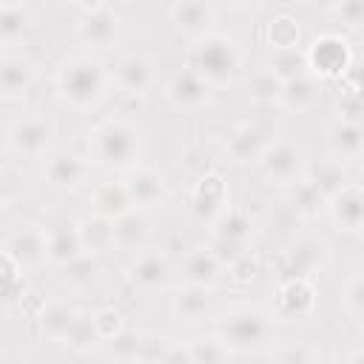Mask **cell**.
<instances>
[{
	"mask_svg": "<svg viewBox=\"0 0 364 364\" xmlns=\"http://www.w3.org/2000/svg\"><path fill=\"white\" fill-rule=\"evenodd\" d=\"M142 131L119 117H108L88 131V156L105 171H131L142 159Z\"/></svg>",
	"mask_w": 364,
	"mask_h": 364,
	"instance_id": "3957f363",
	"label": "cell"
},
{
	"mask_svg": "<svg viewBox=\"0 0 364 364\" xmlns=\"http://www.w3.org/2000/svg\"><path fill=\"white\" fill-rule=\"evenodd\" d=\"M168 20L173 23V28L191 40L213 31L216 23V9L205 0H176L168 6Z\"/></svg>",
	"mask_w": 364,
	"mask_h": 364,
	"instance_id": "d6986e66",
	"label": "cell"
},
{
	"mask_svg": "<svg viewBox=\"0 0 364 364\" xmlns=\"http://www.w3.org/2000/svg\"><path fill=\"white\" fill-rule=\"evenodd\" d=\"M253 228H256V222H253L250 210H245V208H228L210 225L216 239H228V242H236V245H247L250 236H253Z\"/></svg>",
	"mask_w": 364,
	"mask_h": 364,
	"instance_id": "836d02e7",
	"label": "cell"
},
{
	"mask_svg": "<svg viewBox=\"0 0 364 364\" xmlns=\"http://www.w3.org/2000/svg\"><path fill=\"white\" fill-rule=\"evenodd\" d=\"M125 282L134 290H139V293L165 290L173 282V267L165 259V253H159V250H142L125 267Z\"/></svg>",
	"mask_w": 364,
	"mask_h": 364,
	"instance_id": "9a60e30c",
	"label": "cell"
},
{
	"mask_svg": "<svg viewBox=\"0 0 364 364\" xmlns=\"http://www.w3.org/2000/svg\"><path fill=\"white\" fill-rule=\"evenodd\" d=\"M276 139V128L267 119H247L242 125L233 128V134L228 136L225 154L228 159L247 165V162H259V156L270 148V142Z\"/></svg>",
	"mask_w": 364,
	"mask_h": 364,
	"instance_id": "8fae6325",
	"label": "cell"
},
{
	"mask_svg": "<svg viewBox=\"0 0 364 364\" xmlns=\"http://www.w3.org/2000/svg\"><path fill=\"white\" fill-rule=\"evenodd\" d=\"M162 94L165 100L179 108V111H202L205 105H210V88L185 65V68H176L165 85H162Z\"/></svg>",
	"mask_w": 364,
	"mask_h": 364,
	"instance_id": "e0dca14e",
	"label": "cell"
},
{
	"mask_svg": "<svg viewBox=\"0 0 364 364\" xmlns=\"http://www.w3.org/2000/svg\"><path fill=\"white\" fill-rule=\"evenodd\" d=\"M6 250L17 259V264L26 267H40L46 262V228L40 225H23L11 233Z\"/></svg>",
	"mask_w": 364,
	"mask_h": 364,
	"instance_id": "603a6c76",
	"label": "cell"
},
{
	"mask_svg": "<svg viewBox=\"0 0 364 364\" xmlns=\"http://www.w3.org/2000/svg\"><path fill=\"white\" fill-rule=\"evenodd\" d=\"M80 11L77 17V37L82 46L97 48V51H108L119 43L122 37V17L119 11L105 3V0H91V3H77L74 6Z\"/></svg>",
	"mask_w": 364,
	"mask_h": 364,
	"instance_id": "8992f818",
	"label": "cell"
},
{
	"mask_svg": "<svg viewBox=\"0 0 364 364\" xmlns=\"http://www.w3.org/2000/svg\"><path fill=\"white\" fill-rule=\"evenodd\" d=\"M74 228H77V239L82 245V253L100 256V253H105V250L114 247V222L111 219L97 216V213H88L80 222H74Z\"/></svg>",
	"mask_w": 364,
	"mask_h": 364,
	"instance_id": "484cf974",
	"label": "cell"
},
{
	"mask_svg": "<svg viewBox=\"0 0 364 364\" xmlns=\"http://www.w3.org/2000/svg\"><path fill=\"white\" fill-rule=\"evenodd\" d=\"M324 210L330 213V222L336 225V230L358 233L364 225V191H361V185L347 182L344 188H338L324 202Z\"/></svg>",
	"mask_w": 364,
	"mask_h": 364,
	"instance_id": "ac0fdd59",
	"label": "cell"
},
{
	"mask_svg": "<svg viewBox=\"0 0 364 364\" xmlns=\"http://www.w3.org/2000/svg\"><path fill=\"white\" fill-rule=\"evenodd\" d=\"M159 65L145 51H128L117 60L111 71V85H117L125 97H145L156 85Z\"/></svg>",
	"mask_w": 364,
	"mask_h": 364,
	"instance_id": "30bf717a",
	"label": "cell"
},
{
	"mask_svg": "<svg viewBox=\"0 0 364 364\" xmlns=\"http://www.w3.org/2000/svg\"><path fill=\"white\" fill-rule=\"evenodd\" d=\"M301 179L307 182V185H313L321 196H324V202L338 191V188H344L350 179H347V168L341 165V162H336V159H330V156H324V159H313V162H307L304 165V173H301Z\"/></svg>",
	"mask_w": 364,
	"mask_h": 364,
	"instance_id": "d4e9b609",
	"label": "cell"
},
{
	"mask_svg": "<svg viewBox=\"0 0 364 364\" xmlns=\"http://www.w3.org/2000/svg\"><path fill=\"white\" fill-rule=\"evenodd\" d=\"M318 296L310 279H282L273 293V316L282 321H301L313 316Z\"/></svg>",
	"mask_w": 364,
	"mask_h": 364,
	"instance_id": "4fadbf2b",
	"label": "cell"
},
{
	"mask_svg": "<svg viewBox=\"0 0 364 364\" xmlns=\"http://www.w3.org/2000/svg\"><path fill=\"white\" fill-rule=\"evenodd\" d=\"M151 236V225H148V216L136 208H131L128 213H122L119 219H114V247L117 250H128V253H136L145 247Z\"/></svg>",
	"mask_w": 364,
	"mask_h": 364,
	"instance_id": "4316f807",
	"label": "cell"
},
{
	"mask_svg": "<svg viewBox=\"0 0 364 364\" xmlns=\"http://www.w3.org/2000/svg\"><path fill=\"white\" fill-rule=\"evenodd\" d=\"M256 270H259V259H256V253H245L242 259H236L228 270H225V276L233 282V284H239V287H245V284H250L253 279H256Z\"/></svg>",
	"mask_w": 364,
	"mask_h": 364,
	"instance_id": "7dc6e473",
	"label": "cell"
},
{
	"mask_svg": "<svg viewBox=\"0 0 364 364\" xmlns=\"http://www.w3.org/2000/svg\"><path fill=\"white\" fill-rule=\"evenodd\" d=\"M77 316H80V310L71 307L68 301H48V304H43V307L37 310L34 318H37V327H40V333H43L46 338L63 341Z\"/></svg>",
	"mask_w": 364,
	"mask_h": 364,
	"instance_id": "4dcf8cb0",
	"label": "cell"
},
{
	"mask_svg": "<svg viewBox=\"0 0 364 364\" xmlns=\"http://www.w3.org/2000/svg\"><path fill=\"white\" fill-rule=\"evenodd\" d=\"M208 250H210V253L219 259V264L228 270L236 259H242V256L247 253V245H236V242H228V239H216V236H213L210 245H208Z\"/></svg>",
	"mask_w": 364,
	"mask_h": 364,
	"instance_id": "681fc988",
	"label": "cell"
},
{
	"mask_svg": "<svg viewBox=\"0 0 364 364\" xmlns=\"http://www.w3.org/2000/svg\"><path fill=\"white\" fill-rule=\"evenodd\" d=\"M188 353L193 364H228L230 361V350L219 341L216 333L188 338Z\"/></svg>",
	"mask_w": 364,
	"mask_h": 364,
	"instance_id": "f35d334b",
	"label": "cell"
},
{
	"mask_svg": "<svg viewBox=\"0 0 364 364\" xmlns=\"http://www.w3.org/2000/svg\"><path fill=\"white\" fill-rule=\"evenodd\" d=\"M259 173L270 182V185H293L301 179L304 173V151L290 142V139H273L270 148L259 156Z\"/></svg>",
	"mask_w": 364,
	"mask_h": 364,
	"instance_id": "9c48e42d",
	"label": "cell"
},
{
	"mask_svg": "<svg viewBox=\"0 0 364 364\" xmlns=\"http://www.w3.org/2000/svg\"><path fill=\"white\" fill-rule=\"evenodd\" d=\"M310 361H313V353L301 344H284L270 350V364H310Z\"/></svg>",
	"mask_w": 364,
	"mask_h": 364,
	"instance_id": "f907efd6",
	"label": "cell"
},
{
	"mask_svg": "<svg viewBox=\"0 0 364 364\" xmlns=\"http://www.w3.org/2000/svg\"><path fill=\"white\" fill-rule=\"evenodd\" d=\"M338 301H341V310L358 324L361 316H364V279H361L358 270L341 284V290H338Z\"/></svg>",
	"mask_w": 364,
	"mask_h": 364,
	"instance_id": "7bdbcfd3",
	"label": "cell"
},
{
	"mask_svg": "<svg viewBox=\"0 0 364 364\" xmlns=\"http://www.w3.org/2000/svg\"><path fill=\"white\" fill-rule=\"evenodd\" d=\"M88 159L80 156L77 151L71 148H54L46 154L43 159V173H46V182L54 188V191H77L85 185L88 179Z\"/></svg>",
	"mask_w": 364,
	"mask_h": 364,
	"instance_id": "5bb4252c",
	"label": "cell"
},
{
	"mask_svg": "<svg viewBox=\"0 0 364 364\" xmlns=\"http://www.w3.org/2000/svg\"><path fill=\"white\" fill-rule=\"evenodd\" d=\"M333 111H336V119H341V122H358L361 125L364 102H361V85H358L355 65L338 80V88H336V97H333Z\"/></svg>",
	"mask_w": 364,
	"mask_h": 364,
	"instance_id": "f1b7e54d",
	"label": "cell"
},
{
	"mask_svg": "<svg viewBox=\"0 0 364 364\" xmlns=\"http://www.w3.org/2000/svg\"><path fill=\"white\" fill-rule=\"evenodd\" d=\"M6 202V185H3V179H0V205Z\"/></svg>",
	"mask_w": 364,
	"mask_h": 364,
	"instance_id": "11a10c76",
	"label": "cell"
},
{
	"mask_svg": "<svg viewBox=\"0 0 364 364\" xmlns=\"http://www.w3.org/2000/svg\"><path fill=\"white\" fill-rule=\"evenodd\" d=\"M88 316H91V327H94L100 341H111L114 336H119L125 330V316L114 304H102L94 313H88Z\"/></svg>",
	"mask_w": 364,
	"mask_h": 364,
	"instance_id": "60d3db41",
	"label": "cell"
},
{
	"mask_svg": "<svg viewBox=\"0 0 364 364\" xmlns=\"http://www.w3.org/2000/svg\"><path fill=\"white\" fill-rule=\"evenodd\" d=\"M54 88L63 105L74 111H91L108 97L111 71L94 54H71L57 65Z\"/></svg>",
	"mask_w": 364,
	"mask_h": 364,
	"instance_id": "6da1fadb",
	"label": "cell"
},
{
	"mask_svg": "<svg viewBox=\"0 0 364 364\" xmlns=\"http://www.w3.org/2000/svg\"><path fill=\"white\" fill-rule=\"evenodd\" d=\"M304 60H307V74L316 80H327V82H338L355 65L353 43L338 31L316 34L310 46L304 48Z\"/></svg>",
	"mask_w": 364,
	"mask_h": 364,
	"instance_id": "5b68a950",
	"label": "cell"
},
{
	"mask_svg": "<svg viewBox=\"0 0 364 364\" xmlns=\"http://www.w3.org/2000/svg\"><path fill=\"white\" fill-rule=\"evenodd\" d=\"M330 259V245L318 236H304L296 239L279 262L282 279H310L313 273H318Z\"/></svg>",
	"mask_w": 364,
	"mask_h": 364,
	"instance_id": "7c38bea8",
	"label": "cell"
},
{
	"mask_svg": "<svg viewBox=\"0 0 364 364\" xmlns=\"http://www.w3.org/2000/svg\"><path fill=\"white\" fill-rule=\"evenodd\" d=\"M37 82V68L23 54H3L0 57V100L17 102L23 100Z\"/></svg>",
	"mask_w": 364,
	"mask_h": 364,
	"instance_id": "44dd1931",
	"label": "cell"
},
{
	"mask_svg": "<svg viewBox=\"0 0 364 364\" xmlns=\"http://www.w3.org/2000/svg\"><path fill=\"white\" fill-rule=\"evenodd\" d=\"M119 182H122V191H125L131 208H136V210L154 208V205H159V202L168 196V182H165V176H162L156 168L142 165V162L134 165L131 171H125Z\"/></svg>",
	"mask_w": 364,
	"mask_h": 364,
	"instance_id": "2e32d148",
	"label": "cell"
},
{
	"mask_svg": "<svg viewBox=\"0 0 364 364\" xmlns=\"http://www.w3.org/2000/svg\"><path fill=\"white\" fill-rule=\"evenodd\" d=\"M168 347V338L162 333H142V341H139V355H136V364H156L162 358Z\"/></svg>",
	"mask_w": 364,
	"mask_h": 364,
	"instance_id": "c3c4849f",
	"label": "cell"
},
{
	"mask_svg": "<svg viewBox=\"0 0 364 364\" xmlns=\"http://www.w3.org/2000/svg\"><path fill=\"white\" fill-rule=\"evenodd\" d=\"M245 91H247V100L256 102V105H276L279 102V91H282V80L267 65H262L247 77Z\"/></svg>",
	"mask_w": 364,
	"mask_h": 364,
	"instance_id": "74e56055",
	"label": "cell"
},
{
	"mask_svg": "<svg viewBox=\"0 0 364 364\" xmlns=\"http://www.w3.org/2000/svg\"><path fill=\"white\" fill-rule=\"evenodd\" d=\"M282 205H284L296 219H316V216L324 210V196H321L313 185H307L304 179H299V182L287 185V196H284Z\"/></svg>",
	"mask_w": 364,
	"mask_h": 364,
	"instance_id": "e575fe53",
	"label": "cell"
},
{
	"mask_svg": "<svg viewBox=\"0 0 364 364\" xmlns=\"http://www.w3.org/2000/svg\"><path fill=\"white\" fill-rule=\"evenodd\" d=\"M310 364H333V361H316V358H313V361H310Z\"/></svg>",
	"mask_w": 364,
	"mask_h": 364,
	"instance_id": "9f6ffc18",
	"label": "cell"
},
{
	"mask_svg": "<svg viewBox=\"0 0 364 364\" xmlns=\"http://www.w3.org/2000/svg\"><path fill=\"white\" fill-rule=\"evenodd\" d=\"M344 364H364V347H361V344H358V347H353Z\"/></svg>",
	"mask_w": 364,
	"mask_h": 364,
	"instance_id": "f5cc1de1",
	"label": "cell"
},
{
	"mask_svg": "<svg viewBox=\"0 0 364 364\" xmlns=\"http://www.w3.org/2000/svg\"><path fill=\"white\" fill-rule=\"evenodd\" d=\"M80 253H82V245H80V239H77V228H74V225L60 222V225L46 228V262H48V264L65 267V264L74 262Z\"/></svg>",
	"mask_w": 364,
	"mask_h": 364,
	"instance_id": "cb8c5ba5",
	"label": "cell"
},
{
	"mask_svg": "<svg viewBox=\"0 0 364 364\" xmlns=\"http://www.w3.org/2000/svg\"><path fill=\"white\" fill-rule=\"evenodd\" d=\"M54 142V122L43 114H23L6 131V145L14 156L37 159L51 151Z\"/></svg>",
	"mask_w": 364,
	"mask_h": 364,
	"instance_id": "52a82bcc",
	"label": "cell"
},
{
	"mask_svg": "<svg viewBox=\"0 0 364 364\" xmlns=\"http://www.w3.org/2000/svg\"><path fill=\"white\" fill-rule=\"evenodd\" d=\"M230 208V188L219 171H205L188 191V210L196 222L213 225Z\"/></svg>",
	"mask_w": 364,
	"mask_h": 364,
	"instance_id": "ba28073f",
	"label": "cell"
},
{
	"mask_svg": "<svg viewBox=\"0 0 364 364\" xmlns=\"http://www.w3.org/2000/svg\"><path fill=\"white\" fill-rule=\"evenodd\" d=\"M242 48L236 43V37L213 28L196 40H191L188 48V68L210 88V91H222L230 88L242 71Z\"/></svg>",
	"mask_w": 364,
	"mask_h": 364,
	"instance_id": "7a4b0ae2",
	"label": "cell"
},
{
	"mask_svg": "<svg viewBox=\"0 0 364 364\" xmlns=\"http://www.w3.org/2000/svg\"><path fill=\"white\" fill-rule=\"evenodd\" d=\"M91 208L97 216H105V219H119L122 213L131 210V202L122 191V182H100L94 191H91Z\"/></svg>",
	"mask_w": 364,
	"mask_h": 364,
	"instance_id": "d590c367",
	"label": "cell"
},
{
	"mask_svg": "<svg viewBox=\"0 0 364 364\" xmlns=\"http://www.w3.org/2000/svg\"><path fill=\"white\" fill-rule=\"evenodd\" d=\"M361 154H364V128L358 122L333 119V125L327 128V156L347 165V162H358Z\"/></svg>",
	"mask_w": 364,
	"mask_h": 364,
	"instance_id": "7402d4cb",
	"label": "cell"
},
{
	"mask_svg": "<svg viewBox=\"0 0 364 364\" xmlns=\"http://www.w3.org/2000/svg\"><path fill=\"white\" fill-rule=\"evenodd\" d=\"M23 301V267L9 250H0V307Z\"/></svg>",
	"mask_w": 364,
	"mask_h": 364,
	"instance_id": "8d00e7d4",
	"label": "cell"
},
{
	"mask_svg": "<svg viewBox=\"0 0 364 364\" xmlns=\"http://www.w3.org/2000/svg\"><path fill=\"white\" fill-rule=\"evenodd\" d=\"M216 336L230 353H259L273 344L276 327L270 313H264L262 307L239 304L216 318Z\"/></svg>",
	"mask_w": 364,
	"mask_h": 364,
	"instance_id": "277c9868",
	"label": "cell"
},
{
	"mask_svg": "<svg viewBox=\"0 0 364 364\" xmlns=\"http://www.w3.org/2000/svg\"><path fill=\"white\" fill-rule=\"evenodd\" d=\"M139 341H142V330H122L119 336H114L108 344V355L117 361V364H136V355H139Z\"/></svg>",
	"mask_w": 364,
	"mask_h": 364,
	"instance_id": "ee69618b",
	"label": "cell"
},
{
	"mask_svg": "<svg viewBox=\"0 0 364 364\" xmlns=\"http://www.w3.org/2000/svg\"><path fill=\"white\" fill-rule=\"evenodd\" d=\"M264 40L273 51H290L301 48V23L290 11H279L264 26Z\"/></svg>",
	"mask_w": 364,
	"mask_h": 364,
	"instance_id": "d6a6232c",
	"label": "cell"
},
{
	"mask_svg": "<svg viewBox=\"0 0 364 364\" xmlns=\"http://www.w3.org/2000/svg\"><path fill=\"white\" fill-rule=\"evenodd\" d=\"M179 279L182 284H193V287H205V290H213L222 284L225 279V267L219 264V259L205 247H191L182 262H179Z\"/></svg>",
	"mask_w": 364,
	"mask_h": 364,
	"instance_id": "ffe728a7",
	"label": "cell"
},
{
	"mask_svg": "<svg viewBox=\"0 0 364 364\" xmlns=\"http://www.w3.org/2000/svg\"><path fill=\"white\" fill-rule=\"evenodd\" d=\"M94 273H97V256H88V253H80L74 262H68L63 267V282L68 287H88L94 282Z\"/></svg>",
	"mask_w": 364,
	"mask_h": 364,
	"instance_id": "f6af8a7d",
	"label": "cell"
},
{
	"mask_svg": "<svg viewBox=\"0 0 364 364\" xmlns=\"http://www.w3.org/2000/svg\"><path fill=\"white\" fill-rule=\"evenodd\" d=\"M267 68L284 82L293 80L299 74H307V60H304V48H290V51H273L267 60Z\"/></svg>",
	"mask_w": 364,
	"mask_h": 364,
	"instance_id": "ab89813d",
	"label": "cell"
},
{
	"mask_svg": "<svg viewBox=\"0 0 364 364\" xmlns=\"http://www.w3.org/2000/svg\"><path fill=\"white\" fill-rule=\"evenodd\" d=\"M63 344H65L68 350H74V353H91V350L100 344V338H97V333H94V327H91V316H88V313H80V316L74 318V324L68 327Z\"/></svg>",
	"mask_w": 364,
	"mask_h": 364,
	"instance_id": "b9f144b4",
	"label": "cell"
},
{
	"mask_svg": "<svg viewBox=\"0 0 364 364\" xmlns=\"http://www.w3.org/2000/svg\"><path fill=\"white\" fill-rule=\"evenodd\" d=\"M213 304L210 290L193 287V284H179L171 296V316L179 321H202Z\"/></svg>",
	"mask_w": 364,
	"mask_h": 364,
	"instance_id": "83f0119b",
	"label": "cell"
},
{
	"mask_svg": "<svg viewBox=\"0 0 364 364\" xmlns=\"http://www.w3.org/2000/svg\"><path fill=\"white\" fill-rule=\"evenodd\" d=\"M156 364H193L191 353H188V341H168V347Z\"/></svg>",
	"mask_w": 364,
	"mask_h": 364,
	"instance_id": "816d5d0a",
	"label": "cell"
},
{
	"mask_svg": "<svg viewBox=\"0 0 364 364\" xmlns=\"http://www.w3.org/2000/svg\"><path fill=\"white\" fill-rule=\"evenodd\" d=\"M31 28V11L20 0H0V46L20 43Z\"/></svg>",
	"mask_w": 364,
	"mask_h": 364,
	"instance_id": "1f68e13d",
	"label": "cell"
},
{
	"mask_svg": "<svg viewBox=\"0 0 364 364\" xmlns=\"http://www.w3.org/2000/svg\"><path fill=\"white\" fill-rule=\"evenodd\" d=\"M0 364H26V358H23L20 353H9V355L0 358Z\"/></svg>",
	"mask_w": 364,
	"mask_h": 364,
	"instance_id": "db71d44e",
	"label": "cell"
},
{
	"mask_svg": "<svg viewBox=\"0 0 364 364\" xmlns=\"http://www.w3.org/2000/svg\"><path fill=\"white\" fill-rule=\"evenodd\" d=\"M316 97H318V80L310 77V74H299V77L282 82L276 105H282L290 114H301L316 102Z\"/></svg>",
	"mask_w": 364,
	"mask_h": 364,
	"instance_id": "f546056e",
	"label": "cell"
},
{
	"mask_svg": "<svg viewBox=\"0 0 364 364\" xmlns=\"http://www.w3.org/2000/svg\"><path fill=\"white\" fill-rule=\"evenodd\" d=\"M327 14L338 17L341 26L347 31H358L364 26V3L361 0H341V3H330L327 6Z\"/></svg>",
	"mask_w": 364,
	"mask_h": 364,
	"instance_id": "bcb514c9",
	"label": "cell"
}]
</instances>
